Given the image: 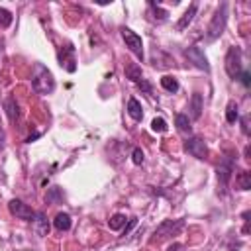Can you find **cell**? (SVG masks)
<instances>
[{"label": "cell", "mask_w": 251, "mask_h": 251, "mask_svg": "<svg viewBox=\"0 0 251 251\" xmlns=\"http://www.w3.org/2000/svg\"><path fill=\"white\" fill-rule=\"evenodd\" d=\"M31 86L39 94H51L55 90V78L43 63H35L31 69Z\"/></svg>", "instance_id": "6da1fadb"}, {"label": "cell", "mask_w": 251, "mask_h": 251, "mask_svg": "<svg viewBox=\"0 0 251 251\" xmlns=\"http://www.w3.org/2000/svg\"><path fill=\"white\" fill-rule=\"evenodd\" d=\"M226 24H227V4H226V2H222V4L218 6V10L214 12V16H212L210 24H208V29H206L208 39H212V41H214V39H218V37L224 33Z\"/></svg>", "instance_id": "7a4b0ae2"}, {"label": "cell", "mask_w": 251, "mask_h": 251, "mask_svg": "<svg viewBox=\"0 0 251 251\" xmlns=\"http://www.w3.org/2000/svg\"><path fill=\"white\" fill-rule=\"evenodd\" d=\"M226 73L231 78H237L243 73V53H241V47L233 45V47L227 49V55H226Z\"/></svg>", "instance_id": "3957f363"}, {"label": "cell", "mask_w": 251, "mask_h": 251, "mask_svg": "<svg viewBox=\"0 0 251 251\" xmlns=\"http://www.w3.org/2000/svg\"><path fill=\"white\" fill-rule=\"evenodd\" d=\"M122 37H124V41H126V47H127L137 59H143V41H141V37H139L135 31H131L129 27H122Z\"/></svg>", "instance_id": "277c9868"}, {"label": "cell", "mask_w": 251, "mask_h": 251, "mask_svg": "<svg viewBox=\"0 0 251 251\" xmlns=\"http://www.w3.org/2000/svg\"><path fill=\"white\" fill-rule=\"evenodd\" d=\"M184 55H186V59H188L196 69H200V71H204V73H210L208 59H206V55H204V51H202L200 47L190 45V47L184 49Z\"/></svg>", "instance_id": "5b68a950"}, {"label": "cell", "mask_w": 251, "mask_h": 251, "mask_svg": "<svg viewBox=\"0 0 251 251\" xmlns=\"http://www.w3.org/2000/svg\"><path fill=\"white\" fill-rule=\"evenodd\" d=\"M182 226H184L182 220H165V222L155 229V239L161 241V239H165V237H169V235H176V233L182 229Z\"/></svg>", "instance_id": "8992f818"}, {"label": "cell", "mask_w": 251, "mask_h": 251, "mask_svg": "<svg viewBox=\"0 0 251 251\" xmlns=\"http://www.w3.org/2000/svg\"><path fill=\"white\" fill-rule=\"evenodd\" d=\"M8 208H10V214H12V216H16V218H20V220L31 222V220L35 218V210H31L27 204H24V202H22V200H18V198L10 200Z\"/></svg>", "instance_id": "52a82bcc"}, {"label": "cell", "mask_w": 251, "mask_h": 251, "mask_svg": "<svg viewBox=\"0 0 251 251\" xmlns=\"http://www.w3.org/2000/svg\"><path fill=\"white\" fill-rule=\"evenodd\" d=\"M184 149L192 157H196V159H206L208 157V147H206V143H204L202 137H190V139H186Z\"/></svg>", "instance_id": "ba28073f"}, {"label": "cell", "mask_w": 251, "mask_h": 251, "mask_svg": "<svg viewBox=\"0 0 251 251\" xmlns=\"http://www.w3.org/2000/svg\"><path fill=\"white\" fill-rule=\"evenodd\" d=\"M231 171H233V159L231 157H226L220 163V167H218V182H220L222 190H226V186H227V182L231 178Z\"/></svg>", "instance_id": "9c48e42d"}, {"label": "cell", "mask_w": 251, "mask_h": 251, "mask_svg": "<svg viewBox=\"0 0 251 251\" xmlns=\"http://www.w3.org/2000/svg\"><path fill=\"white\" fill-rule=\"evenodd\" d=\"M59 63H61V67L65 65V69L69 71V73H75V47L73 45H67V47H63V51L59 53Z\"/></svg>", "instance_id": "30bf717a"}, {"label": "cell", "mask_w": 251, "mask_h": 251, "mask_svg": "<svg viewBox=\"0 0 251 251\" xmlns=\"http://www.w3.org/2000/svg\"><path fill=\"white\" fill-rule=\"evenodd\" d=\"M31 226H33V231L39 237H45L49 233V222H47V216L43 212H35V218L31 220Z\"/></svg>", "instance_id": "8fae6325"}, {"label": "cell", "mask_w": 251, "mask_h": 251, "mask_svg": "<svg viewBox=\"0 0 251 251\" xmlns=\"http://www.w3.org/2000/svg\"><path fill=\"white\" fill-rule=\"evenodd\" d=\"M196 10H198V4H196V2L188 6V10L180 16V20H178V24H176V29H178V31L190 25V22H192V20H194V16H196Z\"/></svg>", "instance_id": "7c38bea8"}, {"label": "cell", "mask_w": 251, "mask_h": 251, "mask_svg": "<svg viewBox=\"0 0 251 251\" xmlns=\"http://www.w3.org/2000/svg\"><path fill=\"white\" fill-rule=\"evenodd\" d=\"M188 110H190V118L192 120H198L200 114H202V94L194 92L192 98H190V104H188Z\"/></svg>", "instance_id": "4fadbf2b"}, {"label": "cell", "mask_w": 251, "mask_h": 251, "mask_svg": "<svg viewBox=\"0 0 251 251\" xmlns=\"http://www.w3.org/2000/svg\"><path fill=\"white\" fill-rule=\"evenodd\" d=\"M4 108H6V114H8L10 122H16L20 118V108H18V102H16L14 96H8L4 100Z\"/></svg>", "instance_id": "5bb4252c"}, {"label": "cell", "mask_w": 251, "mask_h": 251, "mask_svg": "<svg viewBox=\"0 0 251 251\" xmlns=\"http://www.w3.org/2000/svg\"><path fill=\"white\" fill-rule=\"evenodd\" d=\"M127 114L133 122H141L143 120V110H141V104L135 100V98H129L127 100Z\"/></svg>", "instance_id": "9a60e30c"}, {"label": "cell", "mask_w": 251, "mask_h": 251, "mask_svg": "<svg viewBox=\"0 0 251 251\" xmlns=\"http://www.w3.org/2000/svg\"><path fill=\"white\" fill-rule=\"evenodd\" d=\"M53 226H55L59 231L71 229V216H69L67 212H59V214L55 216V220H53Z\"/></svg>", "instance_id": "2e32d148"}, {"label": "cell", "mask_w": 251, "mask_h": 251, "mask_svg": "<svg viewBox=\"0 0 251 251\" xmlns=\"http://www.w3.org/2000/svg\"><path fill=\"white\" fill-rule=\"evenodd\" d=\"M175 124H176V127H178V131L188 133V135L192 133V126H190V120H188V116H186V114H176Z\"/></svg>", "instance_id": "e0dca14e"}, {"label": "cell", "mask_w": 251, "mask_h": 251, "mask_svg": "<svg viewBox=\"0 0 251 251\" xmlns=\"http://www.w3.org/2000/svg\"><path fill=\"white\" fill-rule=\"evenodd\" d=\"M237 110H239V108H237V102L229 100L227 106H226V120H227V124H235V122L239 120V112H237Z\"/></svg>", "instance_id": "ac0fdd59"}, {"label": "cell", "mask_w": 251, "mask_h": 251, "mask_svg": "<svg viewBox=\"0 0 251 251\" xmlns=\"http://www.w3.org/2000/svg\"><path fill=\"white\" fill-rule=\"evenodd\" d=\"M126 76L137 84V82L143 78V75H141V67H139V65H135V63L127 65V67H126Z\"/></svg>", "instance_id": "d6986e66"}, {"label": "cell", "mask_w": 251, "mask_h": 251, "mask_svg": "<svg viewBox=\"0 0 251 251\" xmlns=\"http://www.w3.org/2000/svg\"><path fill=\"white\" fill-rule=\"evenodd\" d=\"M235 184H237V188H241V190H249V188H251V173L241 171V173L235 176Z\"/></svg>", "instance_id": "ffe728a7"}, {"label": "cell", "mask_w": 251, "mask_h": 251, "mask_svg": "<svg viewBox=\"0 0 251 251\" xmlns=\"http://www.w3.org/2000/svg\"><path fill=\"white\" fill-rule=\"evenodd\" d=\"M126 222H127V218H126L124 214H114V216L108 220V226H110V229L118 231V229H122V227L126 226Z\"/></svg>", "instance_id": "44dd1931"}, {"label": "cell", "mask_w": 251, "mask_h": 251, "mask_svg": "<svg viewBox=\"0 0 251 251\" xmlns=\"http://www.w3.org/2000/svg\"><path fill=\"white\" fill-rule=\"evenodd\" d=\"M161 86H163L167 92H176V90H178V82H176V78L171 76V75H165V76L161 78Z\"/></svg>", "instance_id": "7402d4cb"}, {"label": "cell", "mask_w": 251, "mask_h": 251, "mask_svg": "<svg viewBox=\"0 0 251 251\" xmlns=\"http://www.w3.org/2000/svg\"><path fill=\"white\" fill-rule=\"evenodd\" d=\"M149 10L155 14V16H153V20H157V22H165V20H167V16H169V12H167V10H163L161 6H157L155 2H149Z\"/></svg>", "instance_id": "603a6c76"}, {"label": "cell", "mask_w": 251, "mask_h": 251, "mask_svg": "<svg viewBox=\"0 0 251 251\" xmlns=\"http://www.w3.org/2000/svg\"><path fill=\"white\" fill-rule=\"evenodd\" d=\"M12 20H14L12 12L6 10V8H0V27H8L12 24Z\"/></svg>", "instance_id": "cb8c5ba5"}, {"label": "cell", "mask_w": 251, "mask_h": 251, "mask_svg": "<svg viewBox=\"0 0 251 251\" xmlns=\"http://www.w3.org/2000/svg\"><path fill=\"white\" fill-rule=\"evenodd\" d=\"M151 129L163 133V131H167V122H165L163 118H155V120L151 122Z\"/></svg>", "instance_id": "d4e9b609"}, {"label": "cell", "mask_w": 251, "mask_h": 251, "mask_svg": "<svg viewBox=\"0 0 251 251\" xmlns=\"http://www.w3.org/2000/svg\"><path fill=\"white\" fill-rule=\"evenodd\" d=\"M131 161H133L135 165H141V163H143V151H141L139 147L133 149V153H131Z\"/></svg>", "instance_id": "484cf974"}, {"label": "cell", "mask_w": 251, "mask_h": 251, "mask_svg": "<svg viewBox=\"0 0 251 251\" xmlns=\"http://www.w3.org/2000/svg\"><path fill=\"white\" fill-rule=\"evenodd\" d=\"M237 78L241 80V84H243L245 88H249V84H251V75H249V71H245V69H243V73H241Z\"/></svg>", "instance_id": "4316f807"}, {"label": "cell", "mask_w": 251, "mask_h": 251, "mask_svg": "<svg viewBox=\"0 0 251 251\" xmlns=\"http://www.w3.org/2000/svg\"><path fill=\"white\" fill-rule=\"evenodd\" d=\"M241 120V131L245 133V135H249V114H245L243 118H239Z\"/></svg>", "instance_id": "83f0119b"}, {"label": "cell", "mask_w": 251, "mask_h": 251, "mask_svg": "<svg viewBox=\"0 0 251 251\" xmlns=\"http://www.w3.org/2000/svg\"><path fill=\"white\" fill-rule=\"evenodd\" d=\"M167 251H186V247H184L182 243H173V245H171Z\"/></svg>", "instance_id": "f1b7e54d"}]
</instances>
